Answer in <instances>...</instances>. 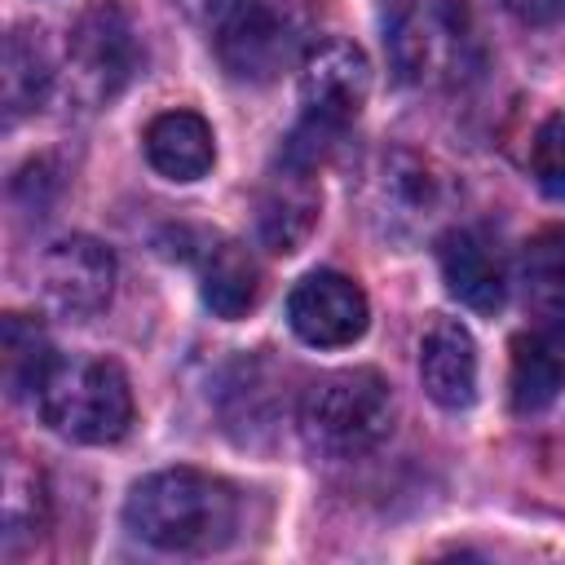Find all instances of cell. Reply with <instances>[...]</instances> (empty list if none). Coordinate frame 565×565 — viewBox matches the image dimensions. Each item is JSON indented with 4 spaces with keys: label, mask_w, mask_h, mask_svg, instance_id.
I'll list each match as a JSON object with an SVG mask.
<instances>
[{
    "label": "cell",
    "mask_w": 565,
    "mask_h": 565,
    "mask_svg": "<svg viewBox=\"0 0 565 565\" xmlns=\"http://www.w3.org/2000/svg\"><path fill=\"white\" fill-rule=\"evenodd\" d=\"M35 282H40V296H44V305L53 313H62V318H93L97 309L110 305L115 256L97 238L71 234V238H57L40 256Z\"/></svg>",
    "instance_id": "cell-9"
},
{
    "label": "cell",
    "mask_w": 565,
    "mask_h": 565,
    "mask_svg": "<svg viewBox=\"0 0 565 565\" xmlns=\"http://www.w3.org/2000/svg\"><path fill=\"white\" fill-rule=\"evenodd\" d=\"M530 177L547 199L565 203V115H547L530 141Z\"/></svg>",
    "instance_id": "cell-21"
},
{
    "label": "cell",
    "mask_w": 565,
    "mask_h": 565,
    "mask_svg": "<svg viewBox=\"0 0 565 565\" xmlns=\"http://www.w3.org/2000/svg\"><path fill=\"white\" fill-rule=\"evenodd\" d=\"M0 516H4V552L13 556L22 543L40 539L44 521H49V490L40 468H31L26 459L9 455L4 459V494H0Z\"/></svg>",
    "instance_id": "cell-17"
},
{
    "label": "cell",
    "mask_w": 565,
    "mask_h": 565,
    "mask_svg": "<svg viewBox=\"0 0 565 565\" xmlns=\"http://www.w3.org/2000/svg\"><path fill=\"white\" fill-rule=\"evenodd\" d=\"M521 22L530 26H556L565 22V0H503Z\"/></svg>",
    "instance_id": "cell-22"
},
{
    "label": "cell",
    "mask_w": 565,
    "mask_h": 565,
    "mask_svg": "<svg viewBox=\"0 0 565 565\" xmlns=\"http://www.w3.org/2000/svg\"><path fill=\"white\" fill-rule=\"evenodd\" d=\"M318 207H322V199H318L313 172L282 163V168L269 177V185L260 190V199H256V238H260L269 252L291 256V252H300V243L313 234Z\"/></svg>",
    "instance_id": "cell-14"
},
{
    "label": "cell",
    "mask_w": 565,
    "mask_h": 565,
    "mask_svg": "<svg viewBox=\"0 0 565 565\" xmlns=\"http://www.w3.org/2000/svg\"><path fill=\"white\" fill-rule=\"evenodd\" d=\"M450 203V185L437 163L411 150H380L366 168V216L388 238H419L428 234Z\"/></svg>",
    "instance_id": "cell-5"
},
{
    "label": "cell",
    "mask_w": 565,
    "mask_h": 565,
    "mask_svg": "<svg viewBox=\"0 0 565 565\" xmlns=\"http://www.w3.org/2000/svg\"><path fill=\"white\" fill-rule=\"evenodd\" d=\"M49 57H44V44L35 31H13L4 40V71H0V88H4V110L9 119L35 110L49 93Z\"/></svg>",
    "instance_id": "cell-18"
},
{
    "label": "cell",
    "mask_w": 565,
    "mask_h": 565,
    "mask_svg": "<svg viewBox=\"0 0 565 565\" xmlns=\"http://www.w3.org/2000/svg\"><path fill=\"white\" fill-rule=\"evenodd\" d=\"M384 44L397 79L415 88H455L481 66L468 0H388Z\"/></svg>",
    "instance_id": "cell-2"
},
{
    "label": "cell",
    "mask_w": 565,
    "mask_h": 565,
    "mask_svg": "<svg viewBox=\"0 0 565 565\" xmlns=\"http://www.w3.org/2000/svg\"><path fill=\"white\" fill-rule=\"evenodd\" d=\"M124 525L159 547L181 556L216 552L238 530V494L212 472L199 468H163L141 477L124 499Z\"/></svg>",
    "instance_id": "cell-1"
},
{
    "label": "cell",
    "mask_w": 565,
    "mask_h": 565,
    "mask_svg": "<svg viewBox=\"0 0 565 565\" xmlns=\"http://www.w3.org/2000/svg\"><path fill=\"white\" fill-rule=\"evenodd\" d=\"M49 362H53V349H49L44 327L26 313H4V322H0V371H4L9 397L35 393Z\"/></svg>",
    "instance_id": "cell-19"
},
{
    "label": "cell",
    "mask_w": 565,
    "mask_h": 565,
    "mask_svg": "<svg viewBox=\"0 0 565 565\" xmlns=\"http://www.w3.org/2000/svg\"><path fill=\"white\" fill-rule=\"evenodd\" d=\"M146 159L159 177L168 181H199L212 159H216V141H212V128L203 115L194 110H163L146 124Z\"/></svg>",
    "instance_id": "cell-15"
},
{
    "label": "cell",
    "mask_w": 565,
    "mask_h": 565,
    "mask_svg": "<svg viewBox=\"0 0 565 565\" xmlns=\"http://www.w3.org/2000/svg\"><path fill=\"white\" fill-rule=\"evenodd\" d=\"M40 419L71 441L106 446L119 441L132 424V388L119 362L93 353H53L35 384Z\"/></svg>",
    "instance_id": "cell-3"
},
{
    "label": "cell",
    "mask_w": 565,
    "mask_h": 565,
    "mask_svg": "<svg viewBox=\"0 0 565 565\" xmlns=\"http://www.w3.org/2000/svg\"><path fill=\"white\" fill-rule=\"evenodd\" d=\"M199 22L234 79L265 84L291 57V22L269 0H199Z\"/></svg>",
    "instance_id": "cell-6"
},
{
    "label": "cell",
    "mask_w": 565,
    "mask_h": 565,
    "mask_svg": "<svg viewBox=\"0 0 565 565\" xmlns=\"http://www.w3.org/2000/svg\"><path fill=\"white\" fill-rule=\"evenodd\" d=\"M371 97V62L358 44L349 40H322L309 49V57L300 62V124L327 132V137H344V128L362 115Z\"/></svg>",
    "instance_id": "cell-8"
},
{
    "label": "cell",
    "mask_w": 565,
    "mask_h": 565,
    "mask_svg": "<svg viewBox=\"0 0 565 565\" xmlns=\"http://www.w3.org/2000/svg\"><path fill=\"white\" fill-rule=\"evenodd\" d=\"M565 388V318L534 322L512 335L508 349V397L521 415L543 411Z\"/></svg>",
    "instance_id": "cell-11"
},
{
    "label": "cell",
    "mask_w": 565,
    "mask_h": 565,
    "mask_svg": "<svg viewBox=\"0 0 565 565\" xmlns=\"http://www.w3.org/2000/svg\"><path fill=\"white\" fill-rule=\"evenodd\" d=\"M393 428L388 380L371 366H344L322 375L300 402V437L327 459H358Z\"/></svg>",
    "instance_id": "cell-4"
},
{
    "label": "cell",
    "mask_w": 565,
    "mask_h": 565,
    "mask_svg": "<svg viewBox=\"0 0 565 565\" xmlns=\"http://www.w3.org/2000/svg\"><path fill=\"white\" fill-rule=\"evenodd\" d=\"M437 265H441V282L446 291L477 309V313H494L503 305V291H508V274H503V260L494 252V243L463 225V230H450L441 243H437Z\"/></svg>",
    "instance_id": "cell-12"
},
{
    "label": "cell",
    "mask_w": 565,
    "mask_h": 565,
    "mask_svg": "<svg viewBox=\"0 0 565 565\" xmlns=\"http://www.w3.org/2000/svg\"><path fill=\"white\" fill-rule=\"evenodd\" d=\"M521 287L534 305L565 309V225H543L521 247Z\"/></svg>",
    "instance_id": "cell-20"
},
{
    "label": "cell",
    "mask_w": 565,
    "mask_h": 565,
    "mask_svg": "<svg viewBox=\"0 0 565 565\" xmlns=\"http://www.w3.org/2000/svg\"><path fill=\"white\" fill-rule=\"evenodd\" d=\"M424 393L446 411H468L477 402V344L455 318H437L419 340Z\"/></svg>",
    "instance_id": "cell-13"
},
{
    "label": "cell",
    "mask_w": 565,
    "mask_h": 565,
    "mask_svg": "<svg viewBox=\"0 0 565 565\" xmlns=\"http://www.w3.org/2000/svg\"><path fill=\"white\" fill-rule=\"evenodd\" d=\"M141 71V40L132 18L115 0H97L79 13L66 44V75L84 102H110Z\"/></svg>",
    "instance_id": "cell-7"
},
{
    "label": "cell",
    "mask_w": 565,
    "mask_h": 565,
    "mask_svg": "<svg viewBox=\"0 0 565 565\" xmlns=\"http://www.w3.org/2000/svg\"><path fill=\"white\" fill-rule=\"evenodd\" d=\"M199 291L216 318H225V322L243 318L260 300V269H256L252 252L238 243L207 247L199 260Z\"/></svg>",
    "instance_id": "cell-16"
},
{
    "label": "cell",
    "mask_w": 565,
    "mask_h": 565,
    "mask_svg": "<svg viewBox=\"0 0 565 565\" xmlns=\"http://www.w3.org/2000/svg\"><path fill=\"white\" fill-rule=\"evenodd\" d=\"M287 322L313 349H344V344L362 340L371 309L353 278H344L335 269H313L291 287Z\"/></svg>",
    "instance_id": "cell-10"
}]
</instances>
